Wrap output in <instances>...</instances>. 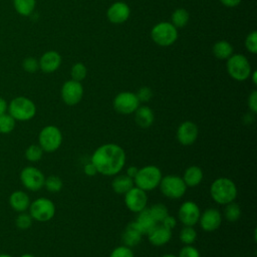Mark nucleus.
<instances>
[{"mask_svg":"<svg viewBox=\"0 0 257 257\" xmlns=\"http://www.w3.org/2000/svg\"><path fill=\"white\" fill-rule=\"evenodd\" d=\"M204 177L203 170L198 166L188 167L183 174V181L187 187H196L201 184Z\"/></svg>","mask_w":257,"mask_h":257,"instance_id":"b1692460","label":"nucleus"},{"mask_svg":"<svg viewBox=\"0 0 257 257\" xmlns=\"http://www.w3.org/2000/svg\"><path fill=\"white\" fill-rule=\"evenodd\" d=\"M148 239L149 242L156 247L164 246L172 239V230L164 227L162 224H157L156 227L148 234Z\"/></svg>","mask_w":257,"mask_h":257,"instance_id":"6ab92c4d","label":"nucleus"},{"mask_svg":"<svg viewBox=\"0 0 257 257\" xmlns=\"http://www.w3.org/2000/svg\"><path fill=\"white\" fill-rule=\"evenodd\" d=\"M8 108V103L6 102V100L2 97H0V115L6 113Z\"/></svg>","mask_w":257,"mask_h":257,"instance_id":"de8ad7c7","label":"nucleus"},{"mask_svg":"<svg viewBox=\"0 0 257 257\" xmlns=\"http://www.w3.org/2000/svg\"><path fill=\"white\" fill-rule=\"evenodd\" d=\"M135 223L137 224L138 228L143 233V235H148L158 224L150 214L148 208H145L143 211L138 213V217L135 220Z\"/></svg>","mask_w":257,"mask_h":257,"instance_id":"5701e85b","label":"nucleus"},{"mask_svg":"<svg viewBox=\"0 0 257 257\" xmlns=\"http://www.w3.org/2000/svg\"><path fill=\"white\" fill-rule=\"evenodd\" d=\"M29 214L33 220L38 222H48L55 215L54 203L44 197L34 200L29 205Z\"/></svg>","mask_w":257,"mask_h":257,"instance_id":"6e6552de","label":"nucleus"},{"mask_svg":"<svg viewBox=\"0 0 257 257\" xmlns=\"http://www.w3.org/2000/svg\"><path fill=\"white\" fill-rule=\"evenodd\" d=\"M20 257H35V256L32 255V254H30V253H24V254H22Z\"/></svg>","mask_w":257,"mask_h":257,"instance_id":"8fccbe9b","label":"nucleus"},{"mask_svg":"<svg viewBox=\"0 0 257 257\" xmlns=\"http://www.w3.org/2000/svg\"><path fill=\"white\" fill-rule=\"evenodd\" d=\"M136 95L140 102H148L153 97V91L150 87L143 86L138 90Z\"/></svg>","mask_w":257,"mask_h":257,"instance_id":"a19ab883","label":"nucleus"},{"mask_svg":"<svg viewBox=\"0 0 257 257\" xmlns=\"http://www.w3.org/2000/svg\"><path fill=\"white\" fill-rule=\"evenodd\" d=\"M138 171H139V169H138L136 166H130V167L126 169V174H125V175H127L130 178L134 179V178L136 177Z\"/></svg>","mask_w":257,"mask_h":257,"instance_id":"49530a36","label":"nucleus"},{"mask_svg":"<svg viewBox=\"0 0 257 257\" xmlns=\"http://www.w3.org/2000/svg\"><path fill=\"white\" fill-rule=\"evenodd\" d=\"M162 178V171L159 167L148 165L139 169L136 177L134 178V183L136 187L144 190L145 192H149L159 187Z\"/></svg>","mask_w":257,"mask_h":257,"instance_id":"7ed1b4c3","label":"nucleus"},{"mask_svg":"<svg viewBox=\"0 0 257 257\" xmlns=\"http://www.w3.org/2000/svg\"><path fill=\"white\" fill-rule=\"evenodd\" d=\"M223 213H224L225 219L228 222L234 223V222L238 221L239 218L241 217V208L235 201H233V202L225 205Z\"/></svg>","mask_w":257,"mask_h":257,"instance_id":"cd10ccee","label":"nucleus"},{"mask_svg":"<svg viewBox=\"0 0 257 257\" xmlns=\"http://www.w3.org/2000/svg\"><path fill=\"white\" fill-rule=\"evenodd\" d=\"M8 113L19 121H27L33 118L36 114V105L28 97H14L8 104Z\"/></svg>","mask_w":257,"mask_h":257,"instance_id":"20e7f679","label":"nucleus"},{"mask_svg":"<svg viewBox=\"0 0 257 257\" xmlns=\"http://www.w3.org/2000/svg\"><path fill=\"white\" fill-rule=\"evenodd\" d=\"M39 68L44 73H52L58 69L61 64V56L57 51L49 50L42 54L39 59Z\"/></svg>","mask_w":257,"mask_h":257,"instance_id":"a211bd4d","label":"nucleus"},{"mask_svg":"<svg viewBox=\"0 0 257 257\" xmlns=\"http://www.w3.org/2000/svg\"><path fill=\"white\" fill-rule=\"evenodd\" d=\"M108 257H135L134 252L132 248L121 245L118 247H115L109 254Z\"/></svg>","mask_w":257,"mask_h":257,"instance_id":"4c0bfd02","label":"nucleus"},{"mask_svg":"<svg viewBox=\"0 0 257 257\" xmlns=\"http://www.w3.org/2000/svg\"><path fill=\"white\" fill-rule=\"evenodd\" d=\"M9 205L18 213L25 212L30 205L29 196L23 191H15L9 196Z\"/></svg>","mask_w":257,"mask_h":257,"instance_id":"4be33fe9","label":"nucleus"},{"mask_svg":"<svg viewBox=\"0 0 257 257\" xmlns=\"http://www.w3.org/2000/svg\"><path fill=\"white\" fill-rule=\"evenodd\" d=\"M245 46L249 52H251L253 54H255L257 52V32L255 30L251 31L246 36Z\"/></svg>","mask_w":257,"mask_h":257,"instance_id":"e433bc0d","label":"nucleus"},{"mask_svg":"<svg viewBox=\"0 0 257 257\" xmlns=\"http://www.w3.org/2000/svg\"><path fill=\"white\" fill-rule=\"evenodd\" d=\"M87 74V68L86 66L81 63V62H76L70 70V75H71V79L75 80V81H81L86 77Z\"/></svg>","mask_w":257,"mask_h":257,"instance_id":"f704fd0d","label":"nucleus"},{"mask_svg":"<svg viewBox=\"0 0 257 257\" xmlns=\"http://www.w3.org/2000/svg\"><path fill=\"white\" fill-rule=\"evenodd\" d=\"M148 209L150 211V214L157 223H161L164 220V218L169 215L168 208L166 207V205L162 203H156Z\"/></svg>","mask_w":257,"mask_h":257,"instance_id":"c756f323","label":"nucleus"},{"mask_svg":"<svg viewBox=\"0 0 257 257\" xmlns=\"http://www.w3.org/2000/svg\"><path fill=\"white\" fill-rule=\"evenodd\" d=\"M125 152L116 144H104L91 155L90 162L98 174L111 177L120 173L125 165Z\"/></svg>","mask_w":257,"mask_h":257,"instance_id":"f257e3e1","label":"nucleus"},{"mask_svg":"<svg viewBox=\"0 0 257 257\" xmlns=\"http://www.w3.org/2000/svg\"><path fill=\"white\" fill-rule=\"evenodd\" d=\"M178 257H201L199 250L193 245H185L179 252Z\"/></svg>","mask_w":257,"mask_h":257,"instance_id":"ea45409f","label":"nucleus"},{"mask_svg":"<svg viewBox=\"0 0 257 257\" xmlns=\"http://www.w3.org/2000/svg\"><path fill=\"white\" fill-rule=\"evenodd\" d=\"M226 67L229 75L237 81L246 80L250 77L252 72L249 60L246 56L240 53L232 54L227 59Z\"/></svg>","mask_w":257,"mask_h":257,"instance_id":"39448f33","label":"nucleus"},{"mask_svg":"<svg viewBox=\"0 0 257 257\" xmlns=\"http://www.w3.org/2000/svg\"><path fill=\"white\" fill-rule=\"evenodd\" d=\"M252 81L253 83L256 85L257 84V79H256V75H257V71H252Z\"/></svg>","mask_w":257,"mask_h":257,"instance_id":"09e8293b","label":"nucleus"},{"mask_svg":"<svg viewBox=\"0 0 257 257\" xmlns=\"http://www.w3.org/2000/svg\"><path fill=\"white\" fill-rule=\"evenodd\" d=\"M201 215L199 206L193 201L184 202L178 211V219L184 226H194Z\"/></svg>","mask_w":257,"mask_h":257,"instance_id":"4468645a","label":"nucleus"},{"mask_svg":"<svg viewBox=\"0 0 257 257\" xmlns=\"http://www.w3.org/2000/svg\"><path fill=\"white\" fill-rule=\"evenodd\" d=\"M22 66L26 72L34 73L39 69V62L34 57H26L22 62Z\"/></svg>","mask_w":257,"mask_h":257,"instance_id":"58836bf2","label":"nucleus"},{"mask_svg":"<svg viewBox=\"0 0 257 257\" xmlns=\"http://www.w3.org/2000/svg\"><path fill=\"white\" fill-rule=\"evenodd\" d=\"M83 173L88 176V177H93L97 174V171L95 169V167L93 166V164L90 162V163H87L84 165L83 167Z\"/></svg>","mask_w":257,"mask_h":257,"instance_id":"c03bdc74","label":"nucleus"},{"mask_svg":"<svg viewBox=\"0 0 257 257\" xmlns=\"http://www.w3.org/2000/svg\"><path fill=\"white\" fill-rule=\"evenodd\" d=\"M135 186L134 179L127 175H115V178L111 182V188L114 193L118 195H124Z\"/></svg>","mask_w":257,"mask_h":257,"instance_id":"393cba45","label":"nucleus"},{"mask_svg":"<svg viewBox=\"0 0 257 257\" xmlns=\"http://www.w3.org/2000/svg\"><path fill=\"white\" fill-rule=\"evenodd\" d=\"M61 131L52 124L44 126L38 135V145L46 153H53L57 151L62 144Z\"/></svg>","mask_w":257,"mask_h":257,"instance_id":"423d86ee","label":"nucleus"},{"mask_svg":"<svg viewBox=\"0 0 257 257\" xmlns=\"http://www.w3.org/2000/svg\"><path fill=\"white\" fill-rule=\"evenodd\" d=\"M198 222L205 232H214L221 226L222 214L215 208H209L200 215Z\"/></svg>","mask_w":257,"mask_h":257,"instance_id":"dca6fc26","label":"nucleus"},{"mask_svg":"<svg viewBox=\"0 0 257 257\" xmlns=\"http://www.w3.org/2000/svg\"><path fill=\"white\" fill-rule=\"evenodd\" d=\"M238 194L236 184L229 178L221 177L213 181L210 187V195L213 201L219 205H226L235 201Z\"/></svg>","mask_w":257,"mask_h":257,"instance_id":"f03ea898","label":"nucleus"},{"mask_svg":"<svg viewBox=\"0 0 257 257\" xmlns=\"http://www.w3.org/2000/svg\"><path fill=\"white\" fill-rule=\"evenodd\" d=\"M248 106L252 113L257 112V90H252L248 97Z\"/></svg>","mask_w":257,"mask_h":257,"instance_id":"79ce46f5","label":"nucleus"},{"mask_svg":"<svg viewBox=\"0 0 257 257\" xmlns=\"http://www.w3.org/2000/svg\"><path fill=\"white\" fill-rule=\"evenodd\" d=\"M152 39L160 46H169L176 42L178 38L177 28L170 22H160L151 31Z\"/></svg>","mask_w":257,"mask_h":257,"instance_id":"1a4fd4ad","label":"nucleus"},{"mask_svg":"<svg viewBox=\"0 0 257 257\" xmlns=\"http://www.w3.org/2000/svg\"><path fill=\"white\" fill-rule=\"evenodd\" d=\"M42 156H43V150L40 148L39 145H30L25 150V158L27 161L31 163L40 161Z\"/></svg>","mask_w":257,"mask_h":257,"instance_id":"473e14b6","label":"nucleus"},{"mask_svg":"<svg viewBox=\"0 0 257 257\" xmlns=\"http://www.w3.org/2000/svg\"><path fill=\"white\" fill-rule=\"evenodd\" d=\"M131 14V9L128 5L124 2H114L111 4L107 11H106V16L109 22L112 24H121L125 22Z\"/></svg>","mask_w":257,"mask_h":257,"instance_id":"f3484780","label":"nucleus"},{"mask_svg":"<svg viewBox=\"0 0 257 257\" xmlns=\"http://www.w3.org/2000/svg\"><path fill=\"white\" fill-rule=\"evenodd\" d=\"M16 12L22 16H29L35 9L36 0H13Z\"/></svg>","mask_w":257,"mask_h":257,"instance_id":"bb28decb","label":"nucleus"},{"mask_svg":"<svg viewBox=\"0 0 257 257\" xmlns=\"http://www.w3.org/2000/svg\"><path fill=\"white\" fill-rule=\"evenodd\" d=\"M32 222H33V219L30 216V214L25 213V212L19 213L18 216L16 217V220H15L16 227L18 229H20V230H27V229H29L31 227V225H32Z\"/></svg>","mask_w":257,"mask_h":257,"instance_id":"c9c22d12","label":"nucleus"},{"mask_svg":"<svg viewBox=\"0 0 257 257\" xmlns=\"http://www.w3.org/2000/svg\"><path fill=\"white\" fill-rule=\"evenodd\" d=\"M20 181L24 188L29 191L36 192L44 187L45 177L39 169L28 166L22 169L20 172Z\"/></svg>","mask_w":257,"mask_h":257,"instance_id":"9d476101","label":"nucleus"},{"mask_svg":"<svg viewBox=\"0 0 257 257\" xmlns=\"http://www.w3.org/2000/svg\"><path fill=\"white\" fill-rule=\"evenodd\" d=\"M197 232L193 226H184L180 231L179 238L185 245H192L197 240Z\"/></svg>","mask_w":257,"mask_h":257,"instance_id":"7c9ffc66","label":"nucleus"},{"mask_svg":"<svg viewBox=\"0 0 257 257\" xmlns=\"http://www.w3.org/2000/svg\"><path fill=\"white\" fill-rule=\"evenodd\" d=\"M142 236H143V233L140 231L135 221H133L130 224H127V226L125 227L122 233L123 245L130 248H133L140 244V242L142 241Z\"/></svg>","mask_w":257,"mask_h":257,"instance_id":"aec40b11","label":"nucleus"},{"mask_svg":"<svg viewBox=\"0 0 257 257\" xmlns=\"http://www.w3.org/2000/svg\"><path fill=\"white\" fill-rule=\"evenodd\" d=\"M220 2L227 7H236L241 3V0H220Z\"/></svg>","mask_w":257,"mask_h":257,"instance_id":"a18cd8bd","label":"nucleus"},{"mask_svg":"<svg viewBox=\"0 0 257 257\" xmlns=\"http://www.w3.org/2000/svg\"><path fill=\"white\" fill-rule=\"evenodd\" d=\"M162 257H178L177 255H174V254H165L163 255Z\"/></svg>","mask_w":257,"mask_h":257,"instance_id":"603ef678","label":"nucleus"},{"mask_svg":"<svg viewBox=\"0 0 257 257\" xmlns=\"http://www.w3.org/2000/svg\"><path fill=\"white\" fill-rule=\"evenodd\" d=\"M134 113H135V121L140 127H143V128L150 127L155 120L154 111L148 105H140Z\"/></svg>","mask_w":257,"mask_h":257,"instance_id":"412c9836","label":"nucleus"},{"mask_svg":"<svg viewBox=\"0 0 257 257\" xmlns=\"http://www.w3.org/2000/svg\"><path fill=\"white\" fill-rule=\"evenodd\" d=\"M190 15L189 12L184 8L176 9L172 14V24L176 28H182L187 25Z\"/></svg>","mask_w":257,"mask_h":257,"instance_id":"c85d7f7f","label":"nucleus"},{"mask_svg":"<svg viewBox=\"0 0 257 257\" xmlns=\"http://www.w3.org/2000/svg\"><path fill=\"white\" fill-rule=\"evenodd\" d=\"M159 188L165 197L173 200L181 199L187 191V186L183 179L175 175H168L163 177Z\"/></svg>","mask_w":257,"mask_h":257,"instance_id":"0eeeda50","label":"nucleus"},{"mask_svg":"<svg viewBox=\"0 0 257 257\" xmlns=\"http://www.w3.org/2000/svg\"><path fill=\"white\" fill-rule=\"evenodd\" d=\"M0 257H13V256L7 253H0Z\"/></svg>","mask_w":257,"mask_h":257,"instance_id":"3c124183","label":"nucleus"},{"mask_svg":"<svg viewBox=\"0 0 257 257\" xmlns=\"http://www.w3.org/2000/svg\"><path fill=\"white\" fill-rule=\"evenodd\" d=\"M148 196L147 192L134 186L124 194V205L133 213H140L147 208Z\"/></svg>","mask_w":257,"mask_h":257,"instance_id":"f8f14e48","label":"nucleus"},{"mask_svg":"<svg viewBox=\"0 0 257 257\" xmlns=\"http://www.w3.org/2000/svg\"><path fill=\"white\" fill-rule=\"evenodd\" d=\"M44 187L46 188V190L48 192L57 193V192H59L62 189L63 182H62V180L58 176L52 175V176H49V177L45 178Z\"/></svg>","mask_w":257,"mask_h":257,"instance_id":"2f4dec72","label":"nucleus"},{"mask_svg":"<svg viewBox=\"0 0 257 257\" xmlns=\"http://www.w3.org/2000/svg\"><path fill=\"white\" fill-rule=\"evenodd\" d=\"M213 54L218 59H228L233 54V46L226 40H220L213 45Z\"/></svg>","mask_w":257,"mask_h":257,"instance_id":"a878e982","label":"nucleus"},{"mask_svg":"<svg viewBox=\"0 0 257 257\" xmlns=\"http://www.w3.org/2000/svg\"><path fill=\"white\" fill-rule=\"evenodd\" d=\"M60 94L65 104L75 105L80 102L83 96V86L79 81H75L73 79L67 80L63 83Z\"/></svg>","mask_w":257,"mask_h":257,"instance_id":"ddd939ff","label":"nucleus"},{"mask_svg":"<svg viewBox=\"0 0 257 257\" xmlns=\"http://www.w3.org/2000/svg\"><path fill=\"white\" fill-rule=\"evenodd\" d=\"M161 224L164 227H166V228H168L170 230H173L176 227V225H177V219L174 216L168 215V216H166L164 218V220L161 222Z\"/></svg>","mask_w":257,"mask_h":257,"instance_id":"37998d69","label":"nucleus"},{"mask_svg":"<svg viewBox=\"0 0 257 257\" xmlns=\"http://www.w3.org/2000/svg\"><path fill=\"white\" fill-rule=\"evenodd\" d=\"M15 119L9 114L4 113L0 115V133L1 134H10L15 127Z\"/></svg>","mask_w":257,"mask_h":257,"instance_id":"72a5a7b5","label":"nucleus"},{"mask_svg":"<svg viewBox=\"0 0 257 257\" xmlns=\"http://www.w3.org/2000/svg\"><path fill=\"white\" fill-rule=\"evenodd\" d=\"M140 103L136 93L132 91H122L115 95L112 105L115 111L120 114H132L140 106Z\"/></svg>","mask_w":257,"mask_h":257,"instance_id":"9b49d317","label":"nucleus"},{"mask_svg":"<svg viewBox=\"0 0 257 257\" xmlns=\"http://www.w3.org/2000/svg\"><path fill=\"white\" fill-rule=\"evenodd\" d=\"M199 128L197 124L191 120H185L177 128L176 137L178 142L183 146L193 145L198 138Z\"/></svg>","mask_w":257,"mask_h":257,"instance_id":"2eb2a0df","label":"nucleus"}]
</instances>
